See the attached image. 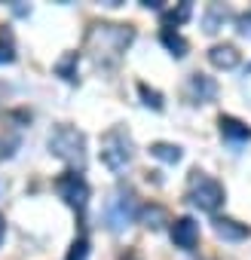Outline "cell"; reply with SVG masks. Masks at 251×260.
Listing matches in <instances>:
<instances>
[{
  "label": "cell",
  "mask_w": 251,
  "mask_h": 260,
  "mask_svg": "<svg viewBox=\"0 0 251 260\" xmlns=\"http://www.w3.org/2000/svg\"><path fill=\"white\" fill-rule=\"evenodd\" d=\"M135 40V28L132 25H113V22H98L89 28L86 34V52L92 58L95 68L101 71H113L122 58V52L129 49V43Z\"/></svg>",
  "instance_id": "cell-1"
},
{
  "label": "cell",
  "mask_w": 251,
  "mask_h": 260,
  "mask_svg": "<svg viewBox=\"0 0 251 260\" xmlns=\"http://www.w3.org/2000/svg\"><path fill=\"white\" fill-rule=\"evenodd\" d=\"M49 150L52 156H58L61 162H68L71 169L83 172L86 169V135L74 125H55L49 135Z\"/></svg>",
  "instance_id": "cell-2"
},
{
  "label": "cell",
  "mask_w": 251,
  "mask_h": 260,
  "mask_svg": "<svg viewBox=\"0 0 251 260\" xmlns=\"http://www.w3.org/2000/svg\"><path fill=\"white\" fill-rule=\"evenodd\" d=\"M98 153H101V162L110 172H122L132 162V138H129V132L119 128V125L107 128V132L101 135V150Z\"/></svg>",
  "instance_id": "cell-3"
},
{
  "label": "cell",
  "mask_w": 251,
  "mask_h": 260,
  "mask_svg": "<svg viewBox=\"0 0 251 260\" xmlns=\"http://www.w3.org/2000/svg\"><path fill=\"white\" fill-rule=\"evenodd\" d=\"M187 199H190V205H196L199 211L214 214V211L224 205L227 193H224V184H221V181H214V178H208V175H202V172H193V175H190V187H187Z\"/></svg>",
  "instance_id": "cell-4"
},
{
  "label": "cell",
  "mask_w": 251,
  "mask_h": 260,
  "mask_svg": "<svg viewBox=\"0 0 251 260\" xmlns=\"http://www.w3.org/2000/svg\"><path fill=\"white\" fill-rule=\"evenodd\" d=\"M135 217H138V202H135V193H132L129 187H119V190L110 196L107 208H104V223H107V230L119 233L122 226H129Z\"/></svg>",
  "instance_id": "cell-5"
},
{
  "label": "cell",
  "mask_w": 251,
  "mask_h": 260,
  "mask_svg": "<svg viewBox=\"0 0 251 260\" xmlns=\"http://www.w3.org/2000/svg\"><path fill=\"white\" fill-rule=\"evenodd\" d=\"M55 190H58V196H61L71 208L86 211V205H89V184L83 181V175H77V172L61 175V178L55 181Z\"/></svg>",
  "instance_id": "cell-6"
},
{
  "label": "cell",
  "mask_w": 251,
  "mask_h": 260,
  "mask_svg": "<svg viewBox=\"0 0 251 260\" xmlns=\"http://www.w3.org/2000/svg\"><path fill=\"white\" fill-rule=\"evenodd\" d=\"M196 239H199V223H196L193 217H178V220L172 223V242H175L178 248L190 251V248L196 245Z\"/></svg>",
  "instance_id": "cell-7"
},
{
  "label": "cell",
  "mask_w": 251,
  "mask_h": 260,
  "mask_svg": "<svg viewBox=\"0 0 251 260\" xmlns=\"http://www.w3.org/2000/svg\"><path fill=\"white\" fill-rule=\"evenodd\" d=\"M208 61H211L214 68H221V71H233V68L242 61V55H239V49H236L233 43H217V46L208 49Z\"/></svg>",
  "instance_id": "cell-8"
},
{
  "label": "cell",
  "mask_w": 251,
  "mask_h": 260,
  "mask_svg": "<svg viewBox=\"0 0 251 260\" xmlns=\"http://www.w3.org/2000/svg\"><path fill=\"white\" fill-rule=\"evenodd\" d=\"M187 92H190L193 101L205 104V101H214V95H217V83H214L211 77H205V74H193L190 83H187Z\"/></svg>",
  "instance_id": "cell-9"
},
{
  "label": "cell",
  "mask_w": 251,
  "mask_h": 260,
  "mask_svg": "<svg viewBox=\"0 0 251 260\" xmlns=\"http://www.w3.org/2000/svg\"><path fill=\"white\" fill-rule=\"evenodd\" d=\"M214 233H217V239H224V242H242V239L248 236V226L239 223V220H233V217H217V220H214Z\"/></svg>",
  "instance_id": "cell-10"
},
{
  "label": "cell",
  "mask_w": 251,
  "mask_h": 260,
  "mask_svg": "<svg viewBox=\"0 0 251 260\" xmlns=\"http://www.w3.org/2000/svg\"><path fill=\"white\" fill-rule=\"evenodd\" d=\"M217 128H221V135L230 138V141H251V128L242 119H236V116H221Z\"/></svg>",
  "instance_id": "cell-11"
},
{
  "label": "cell",
  "mask_w": 251,
  "mask_h": 260,
  "mask_svg": "<svg viewBox=\"0 0 251 260\" xmlns=\"http://www.w3.org/2000/svg\"><path fill=\"white\" fill-rule=\"evenodd\" d=\"M138 217H141V223L150 226V230H160L163 223H172V220H169V211H166L163 205H147V208L138 211Z\"/></svg>",
  "instance_id": "cell-12"
},
{
  "label": "cell",
  "mask_w": 251,
  "mask_h": 260,
  "mask_svg": "<svg viewBox=\"0 0 251 260\" xmlns=\"http://www.w3.org/2000/svg\"><path fill=\"white\" fill-rule=\"evenodd\" d=\"M150 156H156L160 162H169V166H175V162H181V147H178V144L156 141V144H150Z\"/></svg>",
  "instance_id": "cell-13"
},
{
  "label": "cell",
  "mask_w": 251,
  "mask_h": 260,
  "mask_svg": "<svg viewBox=\"0 0 251 260\" xmlns=\"http://www.w3.org/2000/svg\"><path fill=\"white\" fill-rule=\"evenodd\" d=\"M190 16H193V7L190 4H178L175 10H166L163 13V25H166V31H172V25H184Z\"/></svg>",
  "instance_id": "cell-14"
},
{
  "label": "cell",
  "mask_w": 251,
  "mask_h": 260,
  "mask_svg": "<svg viewBox=\"0 0 251 260\" xmlns=\"http://www.w3.org/2000/svg\"><path fill=\"white\" fill-rule=\"evenodd\" d=\"M160 40H163V46H166L175 58H184V55H187V40H184L178 31H163Z\"/></svg>",
  "instance_id": "cell-15"
},
{
  "label": "cell",
  "mask_w": 251,
  "mask_h": 260,
  "mask_svg": "<svg viewBox=\"0 0 251 260\" xmlns=\"http://www.w3.org/2000/svg\"><path fill=\"white\" fill-rule=\"evenodd\" d=\"M227 16H230V13H227L224 7H217V4H214V7H208L205 22H202V25H205V31H208V34L221 31V28H224V22H227Z\"/></svg>",
  "instance_id": "cell-16"
},
{
  "label": "cell",
  "mask_w": 251,
  "mask_h": 260,
  "mask_svg": "<svg viewBox=\"0 0 251 260\" xmlns=\"http://www.w3.org/2000/svg\"><path fill=\"white\" fill-rule=\"evenodd\" d=\"M55 74H58V77H65L68 83H74V80H77V52L61 55V58H58V64H55Z\"/></svg>",
  "instance_id": "cell-17"
},
{
  "label": "cell",
  "mask_w": 251,
  "mask_h": 260,
  "mask_svg": "<svg viewBox=\"0 0 251 260\" xmlns=\"http://www.w3.org/2000/svg\"><path fill=\"white\" fill-rule=\"evenodd\" d=\"M138 95L144 98V104H147V107H153V110H163V95H160L156 89H150L147 83H138Z\"/></svg>",
  "instance_id": "cell-18"
},
{
  "label": "cell",
  "mask_w": 251,
  "mask_h": 260,
  "mask_svg": "<svg viewBox=\"0 0 251 260\" xmlns=\"http://www.w3.org/2000/svg\"><path fill=\"white\" fill-rule=\"evenodd\" d=\"M86 254H89V239H86V236L74 239V245H71V251H68V260H86Z\"/></svg>",
  "instance_id": "cell-19"
},
{
  "label": "cell",
  "mask_w": 251,
  "mask_h": 260,
  "mask_svg": "<svg viewBox=\"0 0 251 260\" xmlns=\"http://www.w3.org/2000/svg\"><path fill=\"white\" fill-rule=\"evenodd\" d=\"M19 150V135H0V159H7Z\"/></svg>",
  "instance_id": "cell-20"
},
{
  "label": "cell",
  "mask_w": 251,
  "mask_h": 260,
  "mask_svg": "<svg viewBox=\"0 0 251 260\" xmlns=\"http://www.w3.org/2000/svg\"><path fill=\"white\" fill-rule=\"evenodd\" d=\"M236 25H239V34L251 40V16H248V13H245V16H239V19H236Z\"/></svg>",
  "instance_id": "cell-21"
},
{
  "label": "cell",
  "mask_w": 251,
  "mask_h": 260,
  "mask_svg": "<svg viewBox=\"0 0 251 260\" xmlns=\"http://www.w3.org/2000/svg\"><path fill=\"white\" fill-rule=\"evenodd\" d=\"M16 58V52L10 49V46H4V43H0V64H10Z\"/></svg>",
  "instance_id": "cell-22"
},
{
  "label": "cell",
  "mask_w": 251,
  "mask_h": 260,
  "mask_svg": "<svg viewBox=\"0 0 251 260\" xmlns=\"http://www.w3.org/2000/svg\"><path fill=\"white\" fill-rule=\"evenodd\" d=\"M141 7H147V10H163V0H141Z\"/></svg>",
  "instance_id": "cell-23"
},
{
  "label": "cell",
  "mask_w": 251,
  "mask_h": 260,
  "mask_svg": "<svg viewBox=\"0 0 251 260\" xmlns=\"http://www.w3.org/2000/svg\"><path fill=\"white\" fill-rule=\"evenodd\" d=\"M4 239H7V217L0 214V245H4Z\"/></svg>",
  "instance_id": "cell-24"
},
{
  "label": "cell",
  "mask_w": 251,
  "mask_h": 260,
  "mask_svg": "<svg viewBox=\"0 0 251 260\" xmlns=\"http://www.w3.org/2000/svg\"><path fill=\"white\" fill-rule=\"evenodd\" d=\"M119 260H141V257H138V254H135V251H125V254H122V257H119Z\"/></svg>",
  "instance_id": "cell-25"
}]
</instances>
